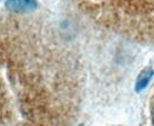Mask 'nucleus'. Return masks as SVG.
<instances>
[{
  "instance_id": "f257e3e1",
  "label": "nucleus",
  "mask_w": 154,
  "mask_h": 126,
  "mask_svg": "<svg viewBox=\"0 0 154 126\" xmlns=\"http://www.w3.org/2000/svg\"><path fill=\"white\" fill-rule=\"evenodd\" d=\"M6 7L15 13H29L37 8L36 0H7Z\"/></svg>"
},
{
  "instance_id": "f03ea898",
  "label": "nucleus",
  "mask_w": 154,
  "mask_h": 126,
  "mask_svg": "<svg viewBox=\"0 0 154 126\" xmlns=\"http://www.w3.org/2000/svg\"><path fill=\"white\" fill-rule=\"evenodd\" d=\"M152 75H153V72L151 71V70H145V71H143L139 76V78H138V82H137V91L139 92L140 89L146 87V85L148 84V82L151 80V78H152Z\"/></svg>"
},
{
  "instance_id": "7ed1b4c3",
  "label": "nucleus",
  "mask_w": 154,
  "mask_h": 126,
  "mask_svg": "<svg viewBox=\"0 0 154 126\" xmlns=\"http://www.w3.org/2000/svg\"><path fill=\"white\" fill-rule=\"evenodd\" d=\"M152 119H153V123H154V109H153V115H152Z\"/></svg>"
},
{
  "instance_id": "20e7f679",
  "label": "nucleus",
  "mask_w": 154,
  "mask_h": 126,
  "mask_svg": "<svg viewBox=\"0 0 154 126\" xmlns=\"http://www.w3.org/2000/svg\"><path fill=\"white\" fill-rule=\"evenodd\" d=\"M81 126H82V125H81Z\"/></svg>"
}]
</instances>
